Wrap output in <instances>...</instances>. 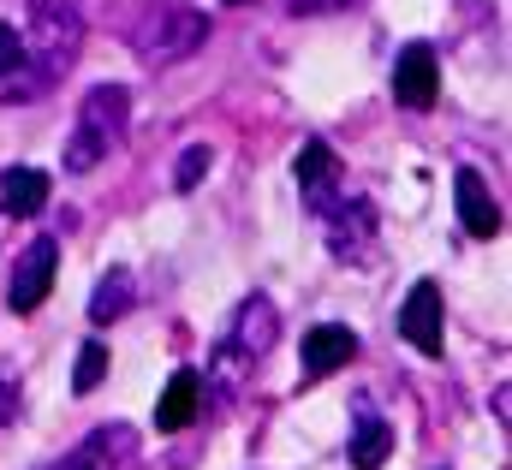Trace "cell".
<instances>
[{
	"mask_svg": "<svg viewBox=\"0 0 512 470\" xmlns=\"http://www.w3.org/2000/svg\"><path fill=\"white\" fill-rule=\"evenodd\" d=\"M352 357H358V334H352V328H340V322H328V328H310V334H304V375H310V381H322V375L346 369Z\"/></svg>",
	"mask_w": 512,
	"mask_h": 470,
	"instance_id": "cell-12",
	"label": "cell"
},
{
	"mask_svg": "<svg viewBox=\"0 0 512 470\" xmlns=\"http://www.w3.org/2000/svg\"><path fill=\"white\" fill-rule=\"evenodd\" d=\"M453 197H459V227H465L471 238L501 233V203H495V191L483 185L477 167H459V173H453Z\"/></svg>",
	"mask_w": 512,
	"mask_h": 470,
	"instance_id": "cell-10",
	"label": "cell"
},
{
	"mask_svg": "<svg viewBox=\"0 0 512 470\" xmlns=\"http://www.w3.org/2000/svg\"><path fill=\"white\" fill-rule=\"evenodd\" d=\"M399 334L423 357H441V346H447V310H441V286L435 280H417L411 286V298L399 310Z\"/></svg>",
	"mask_w": 512,
	"mask_h": 470,
	"instance_id": "cell-7",
	"label": "cell"
},
{
	"mask_svg": "<svg viewBox=\"0 0 512 470\" xmlns=\"http://www.w3.org/2000/svg\"><path fill=\"white\" fill-rule=\"evenodd\" d=\"M334 6H352V0H292V12H334Z\"/></svg>",
	"mask_w": 512,
	"mask_h": 470,
	"instance_id": "cell-21",
	"label": "cell"
},
{
	"mask_svg": "<svg viewBox=\"0 0 512 470\" xmlns=\"http://www.w3.org/2000/svg\"><path fill=\"white\" fill-rule=\"evenodd\" d=\"M393 453V423L370 405V393L358 399V429H352V465L358 470H382Z\"/></svg>",
	"mask_w": 512,
	"mask_h": 470,
	"instance_id": "cell-14",
	"label": "cell"
},
{
	"mask_svg": "<svg viewBox=\"0 0 512 470\" xmlns=\"http://www.w3.org/2000/svg\"><path fill=\"white\" fill-rule=\"evenodd\" d=\"M274 334H280L274 304H268L262 292H251V298L239 304V316H233V334L221 340V357H215V381H221V393H239V381L262 363V352L274 346Z\"/></svg>",
	"mask_w": 512,
	"mask_h": 470,
	"instance_id": "cell-4",
	"label": "cell"
},
{
	"mask_svg": "<svg viewBox=\"0 0 512 470\" xmlns=\"http://www.w3.org/2000/svg\"><path fill=\"white\" fill-rule=\"evenodd\" d=\"M12 417H18V381H6V375H0V429H6Z\"/></svg>",
	"mask_w": 512,
	"mask_h": 470,
	"instance_id": "cell-20",
	"label": "cell"
},
{
	"mask_svg": "<svg viewBox=\"0 0 512 470\" xmlns=\"http://www.w3.org/2000/svg\"><path fill=\"white\" fill-rule=\"evenodd\" d=\"M54 268H60V238H30V244L18 250L12 280H6V304H12V316L42 310V298H48V286H54Z\"/></svg>",
	"mask_w": 512,
	"mask_h": 470,
	"instance_id": "cell-5",
	"label": "cell"
},
{
	"mask_svg": "<svg viewBox=\"0 0 512 470\" xmlns=\"http://www.w3.org/2000/svg\"><path fill=\"white\" fill-rule=\"evenodd\" d=\"M227 6H251V0H227Z\"/></svg>",
	"mask_w": 512,
	"mask_h": 470,
	"instance_id": "cell-22",
	"label": "cell"
},
{
	"mask_svg": "<svg viewBox=\"0 0 512 470\" xmlns=\"http://www.w3.org/2000/svg\"><path fill=\"white\" fill-rule=\"evenodd\" d=\"M30 6V36H24V66L12 78H0V96L12 102H36L78 54V36H84V12L78 0H24Z\"/></svg>",
	"mask_w": 512,
	"mask_h": 470,
	"instance_id": "cell-1",
	"label": "cell"
},
{
	"mask_svg": "<svg viewBox=\"0 0 512 470\" xmlns=\"http://www.w3.org/2000/svg\"><path fill=\"white\" fill-rule=\"evenodd\" d=\"M197 411H203V375L197 369H173V381H167V393L155 405V429L161 435H179V429L197 423Z\"/></svg>",
	"mask_w": 512,
	"mask_h": 470,
	"instance_id": "cell-11",
	"label": "cell"
},
{
	"mask_svg": "<svg viewBox=\"0 0 512 470\" xmlns=\"http://www.w3.org/2000/svg\"><path fill=\"white\" fill-rule=\"evenodd\" d=\"M203 42H209V18L191 12V6H149L131 24V48H137L143 66H173V60L197 54Z\"/></svg>",
	"mask_w": 512,
	"mask_h": 470,
	"instance_id": "cell-3",
	"label": "cell"
},
{
	"mask_svg": "<svg viewBox=\"0 0 512 470\" xmlns=\"http://www.w3.org/2000/svg\"><path fill=\"white\" fill-rule=\"evenodd\" d=\"M137 465H143V447H137V429H126V423L90 429L84 447L66 459V470H137Z\"/></svg>",
	"mask_w": 512,
	"mask_h": 470,
	"instance_id": "cell-9",
	"label": "cell"
},
{
	"mask_svg": "<svg viewBox=\"0 0 512 470\" xmlns=\"http://www.w3.org/2000/svg\"><path fill=\"white\" fill-rule=\"evenodd\" d=\"M131 298H137L131 274L126 268H108V274L96 280V292H90V322H120L131 310Z\"/></svg>",
	"mask_w": 512,
	"mask_h": 470,
	"instance_id": "cell-16",
	"label": "cell"
},
{
	"mask_svg": "<svg viewBox=\"0 0 512 470\" xmlns=\"http://www.w3.org/2000/svg\"><path fill=\"white\" fill-rule=\"evenodd\" d=\"M322 215V233H328V250L340 256V262H364L370 256V244H376V203L370 197H352V203H328V209H316Z\"/></svg>",
	"mask_w": 512,
	"mask_h": 470,
	"instance_id": "cell-6",
	"label": "cell"
},
{
	"mask_svg": "<svg viewBox=\"0 0 512 470\" xmlns=\"http://www.w3.org/2000/svg\"><path fill=\"white\" fill-rule=\"evenodd\" d=\"M18 66H24V36L12 24H0V78H12Z\"/></svg>",
	"mask_w": 512,
	"mask_h": 470,
	"instance_id": "cell-19",
	"label": "cell"
},
{
	"mask_svg": "<svg viewBox=\"0 0 512 470\" xmlns=\"http://www.w3.org/2000/svg\"><path fill=\"white\" fill-rule=\"evenodd\" d=\"M292 173H298V191L310 197V209H328V203H334V179H340V161H334V149H328L322 137H310V143L298 149Z\"/></svg>",
	"mask_w": 512,
	"mask_h": 470,
	"instance_id": "cell-13",
	"label": "cell"
},
{
	"mask_svg": "<svg viewBox=\"0 0 512 470\" xmlns=\"http://www.w3.org/2000/svg\"><path fill=\"white\" fill-rule=\"evenodd\" d=\"M209 161H215V155H209L203 143H191V149L179 155V173H173V185H179V191H191V185H197V179L209 173Z\"/></svg>",
	"mask_w": 512,
	"mask_h": 470,
	"instance_id": "cell-18",
	"label": "cell"
},
{
	"mask_svg": "<svg viewBox=\"0 0 512 470\" xmlns=\"http://www.w3.org/2000/svg\"><path fill=\"white\" fill-rule=\"evenodd\" d=\"M102 375H108V346H78V369H72V393H96L102 387Z\"/></svg>",
	"mask_w": 512,
	"mask_h": 470,
	"instance_id": "cell-17",
	"label": "cell"
},
{
	"mask_svg": "<svg viewBox=\"0 0 512 470\" xmlns=\"http://www.w3.org/2000/svg\"><path fill=\"white\" fill-rule=\"evenodd\" d=\"M48 191H54V179L42 173V167H6L0 173V209L6 215H36V209H48Z\"/></svg>",
	"mask_w": 512,
	"mask_h": 470,
	"instance_id": "cell-15",
	"label": "cell"
},
{
	"mask_svg": "<svg viewBox=\"0 0 512 470\" xmlns=\"http://www.w3.org/2000/svg\"><path fill=\"white\" fill-rule=\"evenodd\" d=\"M393 96H399V108H411V114H429V108H435V96H441V60H435L429 42H411V48L399 54V66H393Z\"/></svg>",
	"mask_w": 512,
	"mask_h": 470,
	"instance_id": "cell-8",
	"label": "cell"
},
{
	"mask_svg": "<svg viewBox=\"0 0 512 470\" xmlns=\"http://www.w3.org/2000/svg\"><path fill=\"white\" fill-rule=\"evenodd\" d=\"M126 114L131 96L120 84H96L84 102H78V125L66 137V173H96L120 143H126Z\"/></svg>",
	"mask_w": 512,
	"mask_h": 470,
	"instance_id": "cell-2",
	"label": "cell"
}]
</instances>
